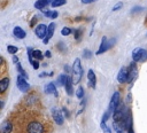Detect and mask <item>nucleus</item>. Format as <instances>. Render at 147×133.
Returning <instances> with one entry per match:
<instances>
[{"instance_id": "nucleus-1", "label": "nucleus", "mask_w": 147, "mask_h": 133, "mask_svg": "<svg viewBox=\"0 0 147 133\" xmlns=\"http://www.w3.org/2000/svg\"><path fill=\"white\" fill-rule=\"evenodd\" d=\"M21 124L24 133H45L46 132V124L47 119H41L38 117L37 111H28L25 109L23 111V116L20 118Z\"/></svg>"}, {"instance_id": "nucleus-2", "label": "nucleus", "mask_w": 147, "mask_h": 133, "mask_svg": "<svg viewBox=\"0 0 147 133\" xmlns=\"http://www.w3.org/2000/svg\"><path fill=\"white\" fill-rule=\"evenodd\" d=\"M71 71H72L71 78H72L74 85H77V84L80 81L82 76H83V66H82V63H80V58H76V60L74 61Z\"/></svg>"}, {"instance_id": "nucleus-3", "label": "nucleus", "mask_w": 147, "mask_h": 133, "mask_svg": "<svg viewBox=\"0 0 147 133\" xmlns=\"http://www.w3.org/2000/svg\"><path fill=\"white\" fill-rule=\"evenodd\" d=\"M122 102H121V94L118 93V92H115L114 94H113V96H111V99H110V103H109V108H108V112L113 116V114H114V111L118 108V105L121 104Z\"/></svg>"}, {"instance_id": "nucleus-4", "label": "nucleus", "mask_w": 147, "mask_h": 133, "mask_svg": "<svg viewBox=\"0 0 147 133\" xmlns=\"http://www.w3.org/2000/svg\"><path fill=\"white\" fill-rule=\"evenodd\" d=\"M22 103H23V107H24V108L30 109V108H32V107H34V105H37V104L39 103L38 96L36 95V93L28 94V95L24 97V100L22 101Z\"/></svg>"}, {"instance_id": "nucleus-5", "label": "nucleus", "mask_w": 147, "mask_h": 133, "mask_svg": "<svg viewBox=\"0 0 147 133\" xmlns=\"http://www.w3.org/2000/svg\"><path fill=\"white\" fill-rule=\"evenodd\" d=\"M132 58L134 62H145L147 60V50L144 48H134L132 52Z\"/></svg>"}, {"instance_id": "nucleus-6", "label": "nucleus", "mask_w": 147, "mask_h": 133, "mask_svg": "<svg viewBox=\"0 0 147 133\" xmlns=\"http://www.w3.org/2000/svg\"><path fill=\"white\" fill-rule=\"evenodd\" d=\"M16 84H17V87L21 92L23 93H26L29 89H30V85L29 83L26 81V78L22 75H18L17 76V79H16Z\"/></svg>"}, {"instance_id": "nucleus-7", "label": "nucleus", "mask_w": 147, "mask_h": 133, "mask_svg": "<svg viewBox=\"0 0 147 133\" xmlns=\"http://www.w3.org/2000/svg\"><path fill=\"white\" fill-rule=\"evenodd\" d=\"M113 44H114V41H113V42H110V41L108 40V38H107L106 36H103V37H102V39H101V42H100L99 49L96 50V55H100V54H102V53L107 52V50L113 46Z\"/></svg>"}, {"instance_id": "nucleus-8", "label": "nucleus", "mask_w": 147, "mask_h": 133, "mask_svg": "<svg viewBox=\"0 0 147 133\" xmlns=\"http://www.w3.org/2000/svg\"><path fill=\"white\" fill-rule=\"evenodd\" d=\"M47 31H48V25L46 26L45 24H38L36 28H34V33L37 37L44 39L46 36H47Z\"/></svg>"}, {"instance_id": "nucleus-9", "label": "nucleus", "mask_w": 147, "mask_h": 133, "mask_svg": "<svg viewBox=\"0 0 147 133\" xmlns=\"http://www.w3.org/2000/svg\"><path fill=\"white\" fill-rule=\"evenodd\" d=\"M138 71H137V66H136V62L133 61L130 66H129V73H127V81L126 83H132L136 78H137Z\"/></svg>"}, {"instance_id": "nucleus-10", "label": "nucleus", "mask_w": 147, "mask_h": 133, "mask_svg": "<svg viewBox=\"0 0 147 133\" xmlns=\"http://www.w3.org/2000/svg\"><path fill=\"white\" fill-rule=\"evenodd\" d=\"M127 73H129V68H126V66H123L118 71V73H117V80H118L119 84H124V83L127 81Z\"/></svg>"}, {"instance_id": "nucleus-11", "label": "nucleus", "mask_w": 147, "mask_h": 133, "mask_svg": "<svg viewBox=\"0 0 147 133\" xmlns=\"http://www.w3.org/2000/svg\"><path fill=\"white\" fill-rule=\"evenodd\" d=\"M52 116H53V120L55 122V124L57 125H62L64 119H63V116H62V112L56 109V108H53L52 109Z\"/></svg>"}, {"instance_id": "nucleus-12", "label": "nucleus", "mask_w": 147, "mask_h": 133, "mask_svg": "<svg viewBox=\"0 0 147 133\" xmlns=\"http://www.w3.org/2000/svg\"><path fill=\"white\" fill-rule=\"evenodd\" d=\"M14 126H13V123L10 120H5L1 123V126H0V133H11Z\"/></svg>"}, {"instance_id": "nucleus-13", "label": "nucleus", "mask_w": 147, "mask_h": 133, "mask_svg": "<svg viewBox=\"0 0 147 133\" xmlns=\"http://www.w3.org/2000/svg\"><path fill=\"white\" fill-rule=\"evenodd\" d=\"M87 85L92 88H95V85H96V77H95V73L92 69H90L87 71Z\"/></svg>"}, {"instance_id": "nucleus-14", "label": "nucleus", "mask_w": 147, "mask_h": 133, "mask_svg": "<svg viewBox=\"0 0 147 133\" xmlns=\"http://www.w3.org/2000/svg\"><path fill=\"white\" fill-rule=\"evenodd\" d=\"M54 30H55V23H49L48 24V31H47V36L44 38V40H42V42L46 45V44H48V41H49V39L53 37V34H54Z\"/></svg>"}, {"instance_id": "nucleus-15", "label": "nucleus", "mask_w": 147, "mask_h": 133, "mask_svg": "<svg viewBox=\"0 0 147 133\" xmlns=\"http://www.w3.org/2000/svg\"><path fill=\"white\" fill-rule=\"evenodd\" d=\"M13 34L17 39H24L26 37V32L21 28V26H15L13 30Z\"/></svg>"}, {"instance_id": "nucleus-16", "label": "nucleus", "mask_w": 147, "mask_h": 133, "mask_svg": "<svg viewBox=\"0 0 147 133\" xmlns=\"http://www.w3.org/2000/svg\"><path fill=\"white\" fill-rule=\"evenodd\" d=\"M9 83H10L9 77H5L0 80V94H3L7 91V88L9 87Z\"/></svg>"}, {"instance_id": "nucleus-17", "label": "nucleus", "mask_w": 147, "mask_h": 133, "mask_svg": "<svg viewBox=\"0 0 147 133\" xmlns=\"http://www.w3.org/2000/svg\"><path fill=\"white\" fill-rule=\"evenodd\" d=\"M45 93L46 94H54L55 96H57V91H56V86H55V83H48L46 86H45Z\"/></svg>"}, {"instance_id": "nucleus-18", "label": "nucleus", "mask_w": 147, "mask_h": 133, "mask_svg": "<svg viewBox=\"0 0 147 133\" xmlns=\"http://www.w3.org/2000/svg\"><path fill=\"white\" fill-rule=\"evenodd\" d=\"M53 1H54V0H37L36 3H34V7H36L37 9H41V10H42L48 3L52 5Z\"/></svg>"}, {"instance_id": "nucleus-19", "label": "nucleus", "mask_w": 147, "mask_h": 133, "mask_svg": "<svg viewBox=\"0 0 147 133\" xmlns=\"http://www.w3.org/2000/svg\"><path fill=\"white\" fill-rule=\"evenodd\" d=\"M72 86H74V81H72V78L71 77H68V81L65 84V91L68 93V95H72L74 94V89H72Z\"/></svg>"}, {"instance_id": "nucleus-20", "label": "nucleus", "mask_w": 147, "mask_h": 133, "mask_svg": "<svg viewBox=\"0 0 147 133\" xmlns=\"http://www.w3.org/2000/svg\"><path fill=\"white\" fill-rule=\"evenodd\" d=\"M68 77H69V76H67L65 73H64V75H61V76L59 77V79H57L59 86H65V84H67V81H68Z\"/></svg>"}, {"instance_id": "nucleus-21", "label": "nucleus", "mask_w": 147, "mask_h": 133, "mask_svg": "<svg viewBox=\"0 0 147 133\" xmlns=\"http://www.w3.org/2000/svg\"><path fill=\"white\" fill-rule=\"evenodd\" d=\"M44 56H45V55H44L40 50H38V49H37V50H33V53H32V57H33L34 60H38V61H41V60L44 58Z\"/></svg>"}, {"instance_id": "nucleus-22", "label": "nucleus", "mask_w": 147, "mask_h": 133, "mask_svg": "<svg viewBox=\"0 0 147 133\" xmlns=\"http://www.w3.org/2000/svg\"><path fill=\"white\" fill-rule=\"evenodd\" d=\"M100 126H101V130H102L103 133H111V128L106 124L105 120H101L100 122Z\"/></svg>"}, {"instance_id": "nucleus-23", "label": "nucleus", "mask_w": 147, "mask_h": 133, "mask_svg": "<svg viewBox=\"0 0 147 133\" xmlns=\"http://www.w3.org/2000/svg\"><path fill=\"white\" fill-rule=\"evenodd\" d=\"M7 52H8L9 54L15 55V54L18 52V48H17L16 46H14V45H8V47H7Z\"/></svg>"}, {"instance_id": "nucleus-24", "label": "nucleus", "mask_w": 147, "mask_h": 133, "mask_svg": "<svg viewBox=\"0 0 147 133\" xmlns=\"http://www.w3.org/2000/svg\"><path fill=\"white\" fill-rule=\"evenodd\" d=\"M65 2H67V0H54L51 6H52L53 8H55V7H60V6L65 5Z\"/></svg>"}, {"instance_id": "nucleus-25", "label": "nucleus", "mask_w": 147, "mask_h": 133, "mask_svg": "<svg viewBox=\"0 0 147 133\" xmlns=\"http://www.w3.org/2000/svg\"><path fill=\"white\" fill-rule=\"evenodd\" d=\"M113 126H114V130H115L116 133H124V128H123L118 123L114 122V123H113Z\"/></svg>"}, {"instance_id": "nucleus-26", "label": "nucleus", "mask_w": 147, "mask_h": 133, "mask_svg": "<svg viewBox=\"0 0 147 133\" xmlns=\"http://www.w3.org/2000/svg\"><path fill=\"white\" fill-rule=\"evenodd\" d=\"M16 68H17V71H18V73H20V75H22V76H24L25 78H28V75H26V72L24 71V69L22 68V65H21V63H20V62L16 64Z\"/></svg>"}, {"instance_id": "nucleus-27", "label": "nucleus", "mask_w": 147, "mask_h": 133, "mask_svg": "<svg viewBox=\"0 0 147 133\" xmlns=\"http://www.w3.org/2000/svg\"><path fill=\"white\" fill-rule=\"evenodd\" d=\"M76 96H77L78 99H83V97H84V88H83V86H79V87L77 88V91H76Z\"/></svg>"}, {"instance_id": "nucleus-28", "label": "nucleus", "mask_w": 147, "mask_h": 133, "mask_svg": "<svg viewBox=\"0 0 147 133\" xmlns=\"http://www.w3.org/2000/svg\"><path fill=\"white\" fill-rule=\"evenodd\" d=\"M71 32H72V30H71L70 28H68V26H64V28L61 30V34H62V36H69Z\"/></svg>"}, {"instance_id": "nucleus-29", "label": "nucleus", "mask_w": 147, "mask_h": 133, "mask_svg": "<svg viewBox=\"0 0 147 133\" xmlns=\"http://www.w3.org/2000/svg\"><path fill=\"white\" fill-rule=\"evenodd\" d=\"M83 33V30L82 29H77V30H74V34H75V39L76 40H80V36Z\"/></svg>"}, {"instance_id": "nucleus-30", "label": "nucleus", "mask_w": 147, "mask_h": 133, "mask_svg": "<svg viewBox=\"0 0 147 133\" xmlns=\"http://www.w3.org/2000/svg\"><path fill=\"white\" fill-rule=\"evenodd\" d=\"M83 57H84V58H91V57H92V52H91L90 49L85 48V49L83 50Z\"/></svg>"}, {"instance_id": "nucleus-31", "label": "nucleus", "mask_w": 147, "mask_h": 133, "mask_svg": "<svg viewBox=\"0 0 147 133\" xmlns=\"http://www.w3.org/2000/svg\"><path fill=\"white\" fill-rule=\"evenodd\" d=\"M144 10V7L141 6H134L132 9H131V14H136V13H140Z\"/></svg>"}, {"instance_id": "nucleus-32", "label": "nucleus", "mask_w": 147, "mask_h": 133, "mask_svg": "<svg viewBox=\"0 0 147 133\" xmlns=\"http://www.w3.org/2000/svg\"><path fill=\"white\" fill-rule=\"evenodd\" d=\"M29 62H30V64L33 66V69H34V70L39 69V62H38V60H34V58H32V60H30Z\"/></svg>"}, {"instance_id": "nucleus-33", "label": "nucleus", "mask_w": 147, "mask_h": 133, "mask_svg": "<svg viewBox=\"0 0 147 133\" xmlns=\"http://www.w3.org/2000/svg\"><path fill=\"white\" fill-rule=\"evenodd\" d=\"M123 7V2H117L114 7H113V11H116V10H118V9H121Z\"/></svg>"}, {"instance_id": "nucleus-34", "label": "nucleus", "mask_w": 147, "mask_h": 133, "mask_svg": "<svg viewBox=\"0 0 147 133\" xmlns=\"http://www.w3.org/2000/svg\"><path fill=\"white\" fill-rule=\"evenodd\" d=\"M52 11L53 10H48V9H42V14L46 16V17H51L52 16Z\"/></svg>"}, {"instance_id": "nucleus-35", "label": "nucleus", "mask_w": 147, "mask_h": 133, "mask_svg": "<svg viewBox=\"0 0 147 133\" xmlns=\"http://www.w3.org/2000/svg\"><path fill=\"white\" fill-rule=\"evenodd\" d=\"M57 16H59V13H57L56 10H53V11H52V16H51V18L54 19V18H56Z\"/></svg>"}, {"instance_id": "nucleus-36", "label": "nucleus", "mask_w": 147, "mask_h": 133, "mask_svg": "<svg viewBox=\"0 0 147 133\" xmlns=\"http://www.w3.org/2000/svg\"><path fill=\"white\" fill-rule=\"evenodd\" d=\"M11 58H13V62H14L15 64H17V63L20 62V61H18V57H17L16 55H13V57H11Z\"/></svg>"}, {"instance_id": "nucleus-37", "label": "nucleus", "mask_w": 147, "mask_h": 133, "mask_svg": "<svg viewBox=\"0 0 147 133\" xmlns=\"http://www.w3.org/2000/svg\"><path fill=\"white\" fill-rule=\"evenodd\" d=\"M47 76H51V72H49V73H47V72H41V73L39 75L40 78H44V77H47Z\"/></svg>"}, {"instance_id": "nucleus-38", "label": "nucleus", "mask_w": 147, "mask_h": 133, "mask_svg": "<svg viewBox=\"0 0 147 133\" xmlns=\"http://www.w3.org/2000/svg\"><path fill=\"white\" fill-rule=\"evenodd\" d=\"M83 3H91V2H94V1H96V0H80Z\"/></svg>"}, {"instance_id": "nucleus-39", "label": "nucleus", "mask_w": 147, "mask_h": 133, "mask_svg": "<svg viewBox=\"0 0 147 133\" xmlns=\"http://www.w3.org/2000/svg\"><path fill=\"white\" fill-rule=\"evenodd\" d=\"M44 55H45L46 57H51V56H52V54H51V52H49V50H46Z\"/></svg>"}, {"instance_id": "nucleus-40", "label": "nucleus", "mask_w": 147, "mask_h": 133, "mask_svg": "<svg viewBox=\"0 0 147 133\" xmlns=\"http://www.w3.org/2000/svg\"><path fill=\"white\" fill-rule=\"evenodd\" d=\"M36 19H37V16H34V17L32 18V22L30 23V25H31V26H33V25H34V23H36Z\"/></svg>"}, {"instance_id": "nucleus-41", "label": "nucleus", "mask_w": 147, "mask_h": 133, "mask_svg": "<svg viewBox=\"0 0 147 133\" xmlns=\"http://www.w3.org/2000/svg\"><path fill=\"white\" fill-rule=\"evenodd\" d=\"M62 110H63V111H64V112H65V116H67V117H69V112H68V110H67V109H65V108H63V109H62Z\"/></svg>"}, {"instance_id": "nucleus-42", "label": "nucleus", "mask_w": 147, "mask_h": 133, "mask_svg": "<svg viewBox=\"0 0 147 133\" xmlns=\"http://www.w3.org/2000/svg\"><path fill=\"white\" fill-rule=\"evenodd\" d=\"M64 70H65V71H69V70H70V69H69V65H64Z\"/></svg>"}, {"instance_id": "nucleus-43", "label": "nucleus", "mask_w": 147, "mask_h": 133, "mask_svg": "<svg viewBox=\"0 0 147 133\" xmlns=\"http://www.w3.org/2000/svg\"><path fill=\"white\" fill-rule=\"evenodd\" d=\"M145 21H146V24H147V15H146V18H145Z\"/></svg>"}]
</instances>
